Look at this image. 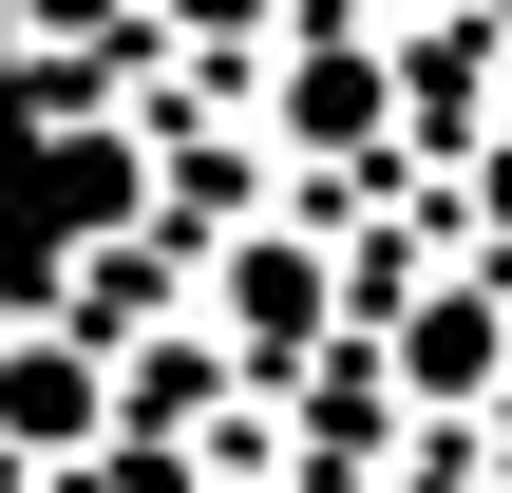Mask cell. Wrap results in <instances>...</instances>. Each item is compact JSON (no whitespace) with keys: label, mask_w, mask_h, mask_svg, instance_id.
Instances as JSON below:
<instances>
[{"label":"cell","mask_w":512,"mask_h":493,"mask_svg":"<svg viewBox=\"0 0 512 493\" xmlns=\"http://www.w3.org/2000/svg\"><path fill=\"white\" fill-rule=\"evenodd\" d=\"M76 437H114V361H95V323H19L0 342V456H76Z\"/></svg>","instance_id":"1"},{"label":"cell","mask_w":512,"mask_h":493,"mask_svg":"<svg viewBox=\"0 0 512 493\" xmlns=\"http://www.w3.org/2000/svg\"><path fill=\"white\" fill-rule=\"evenodd\" d=\"M228 342H247V361H304V342H323V247L247 228V247H228Z\"/></svg>","instance_id":"2"},{"label":"cell","mask_w":512,"mask_h":493,"mask_svg":"<svg viewBox=\"0 0 512 493\" xmlns=\"http://www.w3.org/2000/svg\"><path fill=\"white\" fill-rule=\"evenodd\" d=\"M494 361H512V323H494V304H475V285H456V304H418V323H399V380H418V399H437V418H475V399H494Z\"/></svg>","instance_id":"3"},{"label":"cell","mask_w":512,"mask_h":493,"mask_svg":"<svg viewBox=\"0 0 512 493\" xmlns=\"http://www.w3.org/2000/svg\"><path fill=\"white\" fill-rule=\"evenodd\" d=\"M114 19H133V0H0V38H19V57H76V38H114Z\"/></svg>","instance_id":"4"},{"label":"cell","mask_w":512,"mask_h":493,"mask_svg":"<svg viewBox=\"0 0 512 493\" xmlns=\"http://www.w3.org/2000/svg\"><path fill=\"white\" fill-rule=\"evenodd\" d=\"M399 493H475V475H456V456H437V475H399Z\"/></svg>","instance_id":"5"}]
</instances>
